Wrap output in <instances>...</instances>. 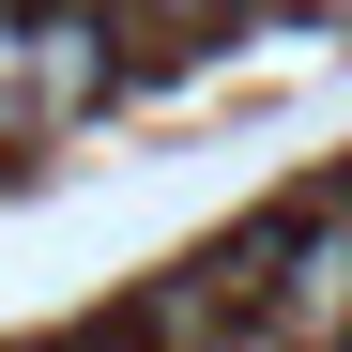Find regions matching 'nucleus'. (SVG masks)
<instances>
[{
    "label": "nucleus",
    "mask_w": 352,
    "mask_h": 352,
    "mask_svg": "<svg viewBox=\"0 0 352 352\" xmlns=\"http://www.w3.org/2000/svg\"><path fill=\"white\" fill-rule=\"evenodd\" d=\"M107 92V16H62V0H0V123L46 138Z\"/></svg>",
    "instance_id": "f257e3e1"
},
{
    "label": "nucleus",
    "mask_w": 352,
    "mask_h": 352,
    "mask_svg": "<svg viewBox=\"0 0 352 352\" xmlns=\"http://www.w3.org/2000/svg\"><path fill=\"white\" fill-rule=\"evenodd\" d=\"M62 16H107V0H62Z\"/></svg>",
    "instance_id": "f03ea898"
}]
</instances>
